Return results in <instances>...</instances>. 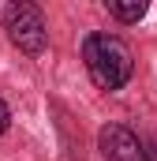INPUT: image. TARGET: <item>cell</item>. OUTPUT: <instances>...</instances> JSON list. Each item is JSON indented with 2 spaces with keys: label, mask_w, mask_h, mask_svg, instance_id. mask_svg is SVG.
Returning <instances> with one entry per match:
<instances>
[{
  "label": "cell",
  "mask_w": 157,
  "mask_h": 161,
  "mask_svg": "<svg viewBox=\"0 0 157 161\" xmlns=\"http://www.w3.org/2000/svg\"><path fill=\"white\" fill-rule=\"evenodd\" d=\"M82 60H86L90 79L101 90H120L135 71L131 45L123 38H116V34H90L82 41Z\"/></svg>",
  "instance_id": "obj_1"
},
{
  "label": "cell",
  "mask_w": 157,
  "mask_h": 161,
  "mask_svg": "<svg viewBox=\"0 0 157 161\" xmlns=\"http://www.w3.org/2000/svg\"><path fill=\"white\" fill-rule=\"evenodd\" d=\"M4 30H8V41L26 56H38L49 45V26L34 4H8L4 8Z\"/></svg>",
  "instance_id": "obj_2"
},
{
  "label": "cell",
  "mask_w": 157,
  "mask_h": 161,
  "mask_svg": "<svg viewBox=\"0 0 157 161\" xmlns=\"http://www.w3.org/2000/svg\"><path fill=\"white\" fill-rule=\"evenodd\" d=\"M97 150H101L105 161H150L142 139L123 124H105L97 131Z\"/></svg>",
  "instance_id": "obj_3"
},
{
  "label": "cell",
  "mask_w": 157,
  "mask_h": 161,
  "mask_svg": "<svg viewBox=\"0 0 157 161\" xmlns=\"http://www.w3.org/2000/svg\"><path fill=\"white\" fill-rule=\"evenodd\" d=\"M105 8H109V15H116L120 23H138V19L146 15V8H150V4H146V0H131V4H120V0H109Z\"/></svg>",
  "instance_id": "obj_4"
},
{
  "label": "cell",
  "mask_w": 157,
  "mask_h": 161,
  "mask_svg": "<svg viewBox=\"0 0 157 161\" xmlns=\"http://www.w3.org/2000/svg\"><path fill=\"white\" fill-rule=\"evenodd\" d=\"M8 120H11V116H8V105H4V101H0V135H4V131H8Z\"/></svg>",
  "instance_id": "obj_5"
}]
</instances>
